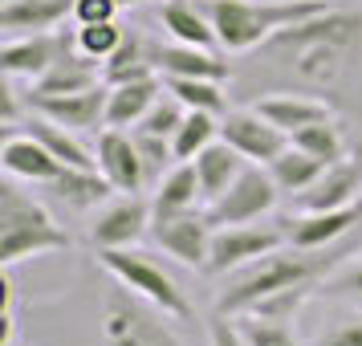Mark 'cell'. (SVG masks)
Wrapping results in <instances>:
<instances>
[{"label": "cell", "instance_id": "1", "mask_svg": "<svg viewBox=\"0 0 362 346\" xmlns=\"http://www.w3.org/2000/svg\"><path fill=\"white\" fill-rule=\"evenodd\" d=\"M362 57V4H346L338 0L334 8L305 17L273 33L264 45L252 50V66H248L245 82L257 90L269 86L277 90H305V94H322L338 90L346 74L358 66Z\"/></svg>", "mask_w": 362, "mask_h": 346}, {"label": "cell", "instance_id": "2", "mask_svg": "<svg viewBox=\"0 0 362 346\" xmlns=\"http://www.w3.org/2000/svg\"><path fill=\"white\" fill-rule=\"evenodd\" d=\"M346 257L334 248H297V245H281L269 257L236 269L228 277V285L216 297L220 313H252L261 310L264 301H273L281 294H297V289H322V281L342 265Z\"/></svg>", "mask_w": 362, "mask_h": 346}, {"label": "cell", "instance_id": "3", "mask_svg": "<svg viewBox=\"0 0 362 346\" xmlns=\"http://www.w3.org/2000/svg\"><path fill=\"white\" fill-rule=\"evenodd\" d=\"M199 4L216 25L220 50L252 53L273 33H281V29H289V25L305 17L326 13L338 0H199Z\"/></svg>", "mask_w": 362, "mask_h": 346}, {"label": "cell", "instance_id": "4", "mask_svg": "<svg viewBox=\"0 0 362 346\" xmlns=\"http://www.w3.org/2000/svg\"><path fill=\"white\" fill-rule=\"evenodd\" d=\"M69 245H74L69 232L37 196L21 192L13 180L0 188V265L4 269L45 253H69Z\"/></svg>", "mask_w": 362, "mask_h": 346}, {"label": "cell", "instance_id": "5", "mask_svg": "<svg viewBox=\"0 0 362 346\" xmlns=\"http://www.w3.org/2000/svg\"><path fill=\"white\" fill-rule=\"evenodd\" d=\"M98 265L118 285H127L134 297H143L147 306L167 313L171 322H187L192 318V301L180 289V281L171 277L159 261H151L147 253H139V248H98Z\"/></svg>", "mask_w": 362, "mask_h": 346}, {"label": "cell", "instance_id": "6", "mask_svg": "<svg viewBox=\"0 0 362 346\" xmlns=\"http://www.w3.org/2000/svg\"><path fill=\"white\" fill-rule=\"evenodd\" d=\"M171 318L147 306L143 297H134L127 285H118L106 294L98 313V338L102 346H183L180 334L167 326Z\"/></svg>", "mask_w": 362, "mask_h": 346}, {"label": "cell", "instance_id": "7", "mask_svg": "<svg viewBox=\"0 0 362 346\" xmlns=\"http://www.w3.org/2000/svg\"><path fill=\"white\" fill-rule=\"evenodd\" d=\"M277 196H281V188L273 180V171L264 163H248L232 180L228 192L220 200H212V204H204V208H208V220L216 229H228V224H252V220L269 216L277 208Z\"/></svg>", "mask_w": 362, "mask_h": 346}, {"label": "cell", "instance_id": "8", "mask_svg": "<svg viewBox=\"0 0 362 346\" xmlns=\"http://www.w3.org/2000/svg\"><path fill=\"white\" fill-rule=\"evenodd\" d=\"M281 245H289L285 224H228V229H216L204 273H208V277L236 273V269H245V265L269 257V253L281 248Z\"/></svg>", "mask_w": 362, "mask_h": 346}, {"label": "cell", "instance_id": "9", "mask_svg": "<svg viewBox=\"0 0 362 346\" xmlns=\"http://www.w3.org/2000/svg\"><path fill=\"white\" fill-rule=\"evenodd\" d=\"M216 224L208 220V208H192L180 216H163L151 224V241L163 248L171 261L187 265V269H204L208 253H212Z\"/></svg>", "mask_w": 362, "mask_h": 346}, {"label": "cell", "instance_id": "10", "mask_svg": "<svg viewBox=\"0 0 362 346\" xmlns=\"http://www.w3.org/2000/svg\"><path fill=\"white\" fill-rule=\"evenodd\" d=\"M94 155H98V171L115 183L118 196H143L151 188L147 163L139 155V143H134L131 131H118V127H102L98 143H94Z\"/></svg>", "mask_w": 362, "mask_h": 346}, {"label": "cell", "instance_id": "11", "mask_svg": "<svg viewBox=\"0 0 362 346\" xmlns=\"http://www.w3.org/2000/svg\"><path fill=\"white\" fill-rule=\"evenodd\" d=\"M106 98H110V86L98 82L90 90H69V94H37V90H29L25 106L69 127V131H98V127H106Z\"/></svg>", "mask_w": 362, "mask_h": 346}, {"label": "cell", "instance_id": "12", "mask_svg": "<svg viewBox=\"0 0 362 346\" xmlns=\"http://www.w3.org/2000/svg\"><path fill=\"white\" fill-rule=\"evenodd\" d=\"M155 212L151 200L143 196H118L115 204H106L94 224H90V245L94 248H134L143 236H151Z\"/></svg>", "mask_w": 362, "mask_h": 346}, {"label": "cell", "instance_id": "13", "mask_svg": "<svg viewBox=\"0 0 362 346\" xmlns=\"http://www.w3.org/2000/svg\"><path fill=\"white\" fill-rule=\"evenodd\" d=\"M220 139L232 143L248 163H264V167L293 143L281 127H273V122H269L264 115H257L252 106H248V110H228V115L220 118Z\"/></svg>", "mask_w": 362, "mask_h": 346}, {"label": "cell", "instance_id": "14", "mask_svg": "<svg viewBox=\"0 0 362 346\" xmlns=\"http://www.w3.org/2000/svg\"><path fill=\"white\" fill-rule=\"evenodd\" d=\"M69 41H74V29L4 37V45H0V69H4V78H25V82L33 86L62 57V50H66Z\"/></svg>", "mask_w": 362, "mask_h": 346}, {"label": "cell", "instance_id": "15", "mask_svg": "<svg viewBox=\"0 0 362 346\" xmlns=\"http://www.w3.org/2000/svg\"><path fill=\"white\" fill-rule=\"evenodd\" d=\"M0 167L8 171V180H25V183H53L66 163L53 155L41 139H33L21 127H4V143H0Z\"/></svg>", "mask_w": 362, "mask_h": 346}, {"label": "cell", "instance_id": "16", "mask_svg": "<svg viewBox=\"0 0 362 346\" xmlns=\"http://www.w3.org/2000/svg\"><path fill=\"white\" fill-rule=\"evenodd\" d=\"M362 196V155H346L342 163H329L322 180L293 196L297 212H334Z\"/></svg>", "mask_w": 362, "mask_h": 346}, {"label": "cell", "instance_id": "17", "mask_svg": "<svg viewBox=\"0 0 362 346\" xmlns=\"http://www.w3.org/2000/svg\"><path fill=\"white\" fill-rule=\"evenodd\" d=\"M151 62L159 78H212V82H232V62L216 57V50L183 45V41H151Z\"/></svg>", "mask_w": 362, "mask_h": 346}, {"label": "cell", "instance_id": "18", "mask_svg": "<svg viewBox=\"0 0 362 346\" xmlns=\"http://www.w3.org/2000/svg\"><path fill=\"white\" fill-rule=\"evenodd\" d=\"M252 110L264 115L273 127H281L289 139L297 131H305V127H313V122H322V118L334 115L329 98L305 94V90H269V94H261V98L252 102Z\"/></svg>", "mask_w": 362, "mask_h": 346}, {"label": "cell", "instance_id": "19", "mask_svg": "<svg viewBox=\"0 0 362 346\" xmlns=\"http://www.w3.org/2000/svg\"><path fill=\"white\" fill-rule=\"evenodd\" d=\"M354 229H362V196L346 208H334V212H297V220L285 224L289 245L297 248H334Z\"/></svg>", "mask_w": 362, "mask_h": 346}, {"label": "cell", "instance_id": "20", "mask_svg": "<svg viewBox=\"0 0 362 346\" xmlns=\"http://www.w3.org/2000/svg\"><path fill=\"white\" fill-rule=\"evenodd\" d=\"M66 17H74V0H4L0 4L4 37L53 33V29H62Z\"/></svg>", "mask_w": 362, "mask_h": 346}, {"label": "cell", "instance_id": "21", "mask_svg": "<svg viewBox=\"0 0 362 346\" xmlns=\"http://www.w3.org/2000/svg\"><path fill=\"white\" fill-rule=\"evenodd\" d=\"M163 98V78H139V82H118L110 86V98H106V127L118 131H134L147 110Z\"/></svg>", "mask_w": 362, "mask_h": 346}, {"label": "cell", "instance_id": "22", "mask_svg": "<svg viewBox=\"0 0 362 346\" xmlns=\"http://www.w3.org/2000/svg\"><path fill=\"white\" fill-rule=\"evenodd\" d=\"M159 25L167 29L171 41H183V45H199V50H216V45H220L216 25H212V17L204 13L199 0H163Z\"/></svg>", "mask_w": 362, "mask_h": 346}, {"label": "cell", "instance_id": "23", "mask_svg": "<svg viewBox=\"0 0 362 346\" xmlns=\"http://www.w3.org/2000/svg\"><path fill=\"white\" fill-rule=\"evenodd\" d=\"M196 163V175H199V192H204V204H212V200H220L224 192L232 188V180L240 175L248 167V159L240 155V151L232 147V143H224V139H216L212 147H204L192 159Z\"/></svg>", "mask_w": 362, "mask_h": 346}, {"label": "cell", "instance_id": "24", "mask_svg": "<svg viewBox=\"0 0 362 346\" xmlns=\"http://www.w3.org/2000/svg\"><path fill=\"white\" fill-rule=\"evenodd\" d=\"M45 192L53 200H62L66 208L86 212V208H98V204L115 196V183L106 180L98 167H66L53 183H45Z\"/></svg>", "mask_w": 362, "mask_h": 346}, {"label": "cell", "instance_id": "25", "mask_svg": "<svg viewBox=\"0 0 362 346\" xmlns=\"http://www.w3.org/2000/svg\"><path fill=\"white\" fill-rule=\"evenodd\" d=\"M199 204H204V192H199L196 163H175L163 180L151 188V212H155V220L192 212V208H199Z\"/></svg>", "mask_w": 362, "mask_h": 346}, {"label": "cell", "instance_id": "26", "mask_svg": "<svg viewBox=\"0 0 362 346\" xmlns=\"http://www.w3.org/2000/svg\"><path fill=\"white\" fill-rule=\"evenodd\" d=\"M155 74H159V69L151 62V41L143 33H134V29H127L122 45L102 62V82L106 86L139 82V78H155Z\"/></svg>", "mask_w": 362, "mask_h": 346}, {"label": "cell", "instance_id": "27", "mask_svg": "<svg viewBox=\"0 0 362 346\" xmlns=\"http://www.w3.org/2000/svg\"><path fill=\"white\" fill-rule=\"evenodd\" d=\"M21 131H29L33 139H41L66 167H98V155L78 143V131H69V127H62V122H53V118H45V115H37V110H29V118L21 122Z\"/></svg>", "mask_w": 362, "mask_h": 346}, {"label": "cell", "instance_id": "28", "mask_svg": "<svg viewBox=\"0 0 362 346\" xmlns=\"http://www.w3.org/2000/svg\"><path fill=\"white\" fill-rule=\"evenodd\" d=\"M326 167L329 163H322L317 155H310V151H301L297 143H289V147L269 163V171H273V180H277V188L285 196H301L305 188H313V183L322 180Z\"/></svg>", "mask_w": 362, "mask_h": 346}, {"label": "cell", "instance_id": "29", "mask_svg": "<svg viewBox=\"0 0 362 346\" xmlns=\"http://www.w3.org/2000/svg\"><path fill=\"white\" fill-rule=\"evenodd\" d=\"M220 118L224 115H208V110H187L180 122V131L171 134V151L180 163H192L204 147H212L220 139Z\"/></svg>", "mask_w": 362, "mask_h": 346}, {"label": "cell", "instance_id": "30", "mask_svg": "<svg viewBox=\"0 0 362 346\" xmlns=\"http://www.w3.org/2000/svg\"><path fill=\"white\" fill-rule=\"evenodd\" d=\"M293 143L301 151H310V155H317L322 163H342L346 155H350V139H346V127L338 122V118L329 115L322 118V122H313V127H305V131L293 134Z\"/></svg>", "mask_w": 362, "mask_h": 346}, {"label": "cell", "instance_id": "31", "mask_svg": "<svg viewBox=\"0 0 362 346\" xmlns=\"http://www.w3.org/2000/svg\"><path fill=\"white\" fill-rule=\"evenodd\" d=\"M167 94L187 106V110H208V115H228V94H224V82H212V78H163Z\"/></svg>", "mask_w": 362, "mask_h": 346}, {"label": "cell", "instance_id": "32", "mask_svg": "<svg viewBox=\"0 0 362 346\" xmlns=\"http://www.w3.org/2000/svg\"><path fill=\"white\" fill-rule=\"evenodd\" d=\"M122 37L127 29L118 25V21H98V25H74V41H78V50L86 57H94V62H106L110 53L122 45Z\"/></svg>", "mask_w": 362, "mask_h": 346}, {"label": "cell", "instance_id": "33", "mask_svg": "<svg viewBox=\"0 0 362 346\" xmlns=\"http://www.w3.org/2000/svg\"><path fill=\"white\" fill-rule=\"evenodd\" d=\"M240 326H245L248 342L252 346H301L289 322L281 318H264V313H240Z\"/></svg>", "mask_w": 362, "mask_h": 346}, {"label": "cell", "instance_id": "34", "mask_svg": "<svg viewBox=\"0 0 362 346\" xmlns=\"http://www.w3.org/2000/svg\"><path fill=\"white\" fill-rule=\"evenodd\" d=\"M183 115H187V106H183L175 94H167V86H163V98L155 102L147 110V118L134 127V131H147V134H163V139H171V134L180 131V122H183Z\"/></svg>", "mask_w": 362, "mask_h": 346}, {"label": "cell", "instance_id": "35", "mask_svg": "<svg viewBox=\"0 0 362 346\" xmlns=\"http://www.w3.org/2000/svg\"><path fill=\"white\" fill-rule=\"evenodd\" d=\"M208 346H252L248 342L245 326L232 318V313H212V322H208Z\"/></svg>", "mask_w": 362, "mask_h": 346}, {"label": "cell", "instance_id": "36", "mask_svg": "<svg viewBox=\"0 0 362 346\" xmlns=\"http://www.w3.org/2000/svg\"><path fill=\"white\" fill-rule=\"evenodd\" d=\"M326 294H350V297H362V261H350V265H338L326 281H322Z\"/></svg>", "mask_w": 362, "mask_h": 346}, {"label": "cell", "instance_id": "37", "mask_svg": "<svg viewBox=\"0 0 362 346\" xmlns=\"http://www.w3.org/2000/svg\"><path fill=\"white\" fill-rule=\"evenodd\" d=\"M118 0H74V25H98V21H118Z\"/></svg>", "mask_w": 362, "mask_h": 346}, {"label": "cell", "instance_id": "38", "mask_svg": "<svg viewBox=\"0 0 362 346\" xmlns=\"http://www.w3.org/2000/svg\"><path fill=\"white\" fill-rule=\"evenodd\" d=\"M313 346H362V313H358V318L338 322V326L329 330V334H322Z\"/></svg>", "mask_w": 362, "mask_h": 346}, {"label": "cell", "instance_id": "39", "mask_svg": "<svg viewBox=\"0 0 362 346\" xmlns=\"http://www.w3.org/2000/svg\"><path fill=\"white\" fill-rule=\"evenodd\" d=\"M118 4H122V8H134V4H143V0H118Z\"/></svg>", "mask_w": 362, "mask_h": 346}, {"label": "cell", "instance_id": "40", "mask_svg": "<svg viewBox=\"0 0 362 346\" xmlns=\"http://www.w3.org/2000/svg\"><path fill=\"white\" fill-rule=\"evenodd\" d=\"M0 4H4V0H0Z\"/></svg>", "mask_w": 362, "mask_h": 346}]
</instances>
